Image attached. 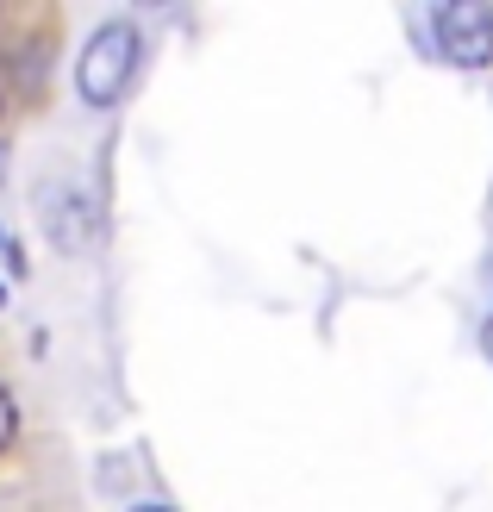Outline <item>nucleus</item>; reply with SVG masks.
<instances>
[{"label": "nucleus", "instance_id": "obj_1", "mask_svg": "<svg viewBox=\"0 0 493 512\" xmlns=\"http://www.w3.org/2000/svg\"><path fill=\"white\" fill-rule=\"evenodd\" d=\"M132 69H138V32L125 19H113V25H100V32L88 38L75 82H82V94L94 100V107H113V100L125 94V82H132Z\"/></svg>", "mask_w": 493, "mask_h": 512}, {"label": "nucleus", "instance_id": "obj_2", "mask_svg": "<svg viewBox=\"0 0 493 512\" xmlns=\"http://www.w3.org/2000/svg\"><path fill=\"white\" fill-rule=\"evenodd\" d=\"M437 50L462 69H487L493 63V7L487 0H450V7L431 13Z\"/></svg>", "mask_w": 493, "mask_h": 512}, {"label": "nucleus", "instance_id": "obj_4", "mask_svg": "<svg viewBox=\"0 0 493 512\" xmlns=\"http://www.w3.org/2000/svg\"><path fill=\"white\" fill-rule=\"evenodd\" d=\"M481 350H487V356H493V319H487V331H481Z\"/></svg>", "mask_w": 493, "mask_h": 512}, {"label": "nucleus", "instance_id": "obj_3", "mask_svg": "<svg viewBox=\"0 0 493 512\" xmlns=\"http://www.w3.org/2000/svg\"><path fill=\"white\" fill-rule=\"evenodd\" d=\"M13 431H19V406H13V394L0 388V450L13 444Z\"/></svg>", "mask_w": 493, "mask_h": 512}, {"label": "nucleus", "instance_id": "obj_5", "mask_svg": "<svg viewBox=\"0 0 493 512\" xmlns=\"http://www.w3.org/2000/svg\"><path fill=\"white\" fill-rule=\"evenodd\" d=\"M132 512H169V506H132Z\"/></svg>", "mask_w": 493, "mask_h": 512}, {"label": "nucleus", "instance_id": "obj_6", "mask_svg": "<svg viewBox=\"0 0 493 512\" xmlns=\"http://www.w3.org/2000/svg\"><path fill=\"white\" fill-rule=\"evenodd\" d=\"M0 306H7V288H0Z\"/></svg>", "mask_w": 493, "mask_h": 512}]
</instances>
